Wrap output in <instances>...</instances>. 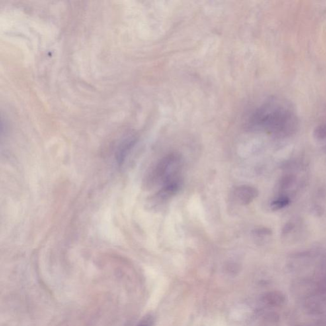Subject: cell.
<instances>
[{"label":"cell","mask_w":326,"mask_h":326,"mask_svg":"<svg viewBox=\"0 0 326 326\" xmlns=\"http://www.w3.org/2000/svg\"><path fill=\"white\" fill-rule=\"evenodd\" d=\"M295 225L294 223L292 222L287 223L285 224L284 227L282 229V234L283 235H288L289 233L291 232L294 229Z\"/></svg>","instance_id":"cell-10"},{"label":"cell","mask_w":326,"mask_h":326,"mask_svg":"<svg viewBox=\"0 0 326 326\" xmlns=\"http://www.w3.org/2000/svg\"><path fill=\"white\" fill-rule=\"evenodd\" d=\"M153 317L151 315H147L143 318L137 326H153Z\"/></svg>","instance_id":"cell-8"},{"label":"cell","mask_w":326,"mask_h":326,"mask_svg":"<svg viewBox=\"0 0 326 326\" xmlns=\"http://www.w3.org/2000/svg\"><path fill=\"white\" fill-rule=\"evenodd\" d=\"M290 198H289L288 196H280L271 204V208L274 211L281 210V209L288 206L289 204H290Z\"/></svg>","instance_id":"cell-5"},{"label":"cell","mask_w":326,"mask_h":326,"mask_svg":"<svg viewBox=\"0 0 326 326\" xmlns=\"http://www.w3.org/2000/svg\"><path fill=\"white\" fill-rule=\"evenodd\" d=\"M313 137L320 145H326V120L319 123L313 131Z\"/></svg>","instance_id":"cell-4"},{"label":"cell","mask_w":326,"mask_h":326,"mask_svg":"<svg viewBox=\"0 0 326 326\" xmlns=\"http://www.w3.org/2000/svg\"></svg>","instance_id":"cell-11"},{"label":"cell","mask_w":326,"mask_h":326,"mask_svg":"<svg viewBox=\"0 0 326 326\" xmlns=\"http://www.w3.org/2000/svg\"><path fill=\"white\" fill-rule=\"evenodd\" d=\"M235 200L238 204L247 205L253 202L258 196V190L249 186H241L236 189L234 192Z\"/></svg>","instance_id":"cell-3"},{"label":"cell","mask_w":326,"mask_h":326,"mask_svg":"<svg viewBox=\"0 0 326 326\" xmlns=\"http://www.w3.org/2000/svg\"><path fill=\"white\" fill-rule=\"evenodd\" d=\"M296 182V177L294 175H286L282 178L280 182V188L281 190H285L291 188V187Z\"/></svg>","instance_id":"cell-7"},{"label":"cell","mask_w":326,"mask_h":326,"mask_svg":"<svg viewBox=\"0 0 326 326\" xmlns=\"http://www.w3.org/2000/svg\"><path fill=\"white\" fill-rule=\"evenodd\" d=\"M254 233L259 236H269L272 235V231L267 227H261V228L256 229Z\"/></svg>","instance_id":"cell-9"},{"label":"cell","mask_w":326,"mask_h":326,"mask_svg":"<svg viewBox=\"0 0 326 326\" xmlns=\"http://www.w3.org/2000/svg\"><path fill=\"white\" fill-rule=\"evenodd\" d=\"M266 301L268 305L272 306H280L282 305L285 301V297L280 292H272L266 296Z\"/></svg>","instance_id":"cell-6"},{"label":"cell","mask_w":326,"mask_h":326,"mask_svg":"<svg viewBox=\"0 0 326 326\" xmlns=\"http://www.w3.org/2000/svg\"><path fill=\"white\" fill-rule=\"evenodd\" d=\"M249 124L256 130L265 131L279 138H286L298 130L299 118L290 102L280 98H272L252 113Z\"/></svg>","instance_id":"cell-1"},{"label":"cell","mask_w":326,"mask_h":326,"mask_svg":"<svg viewBox=\"0 0 326 326\" xmlns=\"http://www.w3.org/2000/svg\"><path fill=\"white\" fill-rule=\"evenodd\" d=\"M180 159L175 154H171L162 159L153 170L151 175V182H163L165 184L172 180L179 178L178 176L180 169Z\"/></svg>","instance_id":"cell-2"}]
</instances>
